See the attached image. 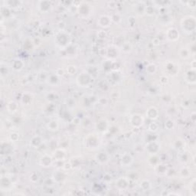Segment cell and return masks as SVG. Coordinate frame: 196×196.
Masks as SVG:
<instances>
[{
	"instance_id": "2",
	"label": "cell",
	"mask_w": 196,
	"mask_h": 196,
	"mask_svg": "<svg viewBox=\"0 0 196 196\" xmlns=\"http://www.w3.org/2000/svg\"><path fill=\"white\" fill-rule=\"evenodd\" d=\"M91 6L87 2H81L77 8V12L82 17H87L91 15Z\"/></svg>"
},
{
	"instance_id": "11",
	"label": "cell",
	"mask_w": 196,
	"mask_h": 196,
	"mask_svg": "<svg viewBox=\"0 0 196 196\" xmlns=\"http://www.w3.org/2000/svg\"><path fill=\"white\" fill-rule=\"evenodd\" d=\"M154 6H145V13L148 15H152L154 14L155 12V8L153 7Z\"/></svg>"
},
{
	"instance_id": "3",
	"label": "cell",
	"mask_w": 196,
	"mask_h": 196,
	"mask_svg": "<svg viewBox=\"0 0 196 196\" xmlns=\"http://www.w3.org/2000/svg\"><path fill=\"white\" fill-rule=\"evenodd\" d=\"M143 117L140 114H133V116H131L130 124L134 127H140L143 124Z\"/></svg>"
},
{
	"instance_id": "5",
	"label": "cell",
	"mask_w": 196,
	"mask_h": 196,
	"mask_svg": "<svg viewBox=\"0 0 196 196\" xmlns=\"http://www.w3.org/2000/svg\"><path fill=\"white\" fill-rule=\"evenodd\" d=\"M39 10L42 13H47L51 8V4L49 1H39L38 3Z\"/></svg>"
},
{
	"instance_id": "8",
	"label": "cell",
	"mask_w": 196,
	"mask_h": 196,
	"mask_svg": "<svg viewBox=\"0 0 196 196\" xmlns=\"http://www.w3.org/2000/svg\"><path fill=\"white\" fill-rule=\"evenodd\" d=\"M146 116L149 118H150V119H156V118L158 117H157L158 116V110L154 107H150V108H149L148 110H147Z\"/></svg>"
},
{
	"instance_id": "4",
	"label": "cell",
	"mask_w": 196,
	"mask_h": 196,
	"mask_svg": "<svg viewBox=\"0 0 196 196\" xmlns=\"http://www.w3.org/2000/svg\"><path fill=\"white\" fill-rule=\"evenodd\" d=\"M111 17L107 15H103L99 18L98 24L103 28H108L111 24Z\"/></svg>"
},
{
	"instance_id": "6",
	"label": "cell",
	"mask_w": 196,
	"mask_h": 196,
	"mask_svg": "<svg viewBox=\"0 0 196 196\" xmlns=\"http://www.w3.org/2000/svg\"><path fill=\"white\" fill-rule=\"evenodd\" d=\"M172 37V39L170 41H176L179 38V34H178V32L174 28H171V29H168L167 30V39H169L170 38Z\"/></svg>"
},
{
	"instance_id": "7",
	"label": "cell",
	"mask_w": 196,
	"mask_h": 196,
	"mask_svg": "<svg viewBox=\"0 0 196 196\" xmlns=\"http://www.w3.org/2000/svg\"><path fill=\"white\" fill-rule=\"evenodd\" d=\"M3 3L5 5V6H6L7 8H17V7H19L21 6V4H22V2L20 1H15V0H10V1H4L3 2Z\"/></svg>"
},
{
	"instance_id": "10",
	"label": "cell",
	"mask_w": 196,
	"mask_h": 196,
	"mask_svg": "<svg viewBox=\"0 0 196 196\" xmlns=\"http://www.w3.org/2000/svg\"><path fill=\"white\" fill-rule=\"evenodd\" d=\"M48 129L51 131H56L58 130L59 125L56 120H51L48 124Z\"/></svg>"
},
{
	"instance_id": "9",
	"label": "cell",
	"mask_w": 196,
	"mask_h": 196,
	"mask_svg": "<svg viewBox=\"0 0 196 196\" xmlns=\"http://www.w3.org/2000/svg\"><path fill=\"white\" fill-rule=\"evenodd\" d=\"M132 162H133V157L130 154H124V156H122V159H121V162H122V165H124V166H130Z\"/></svg>"
},
{
	"instance_id": "1",
	"label": "cell",
	"mask_w": 196,
	"mask_h": 196,
	"mask_svg": "<svg viewBox=\"0 0 196 196\" xmlns=\"http://www.w3.org/2000/svg\"><path fill=\"white\" fill-rule=\"evenodd\" d=\"M181 26L183 28L184 32L187 33L193 32L195 29V18L194 16H192V15L185 17L182 20Z\"/></svg>"
}]
</instances>
